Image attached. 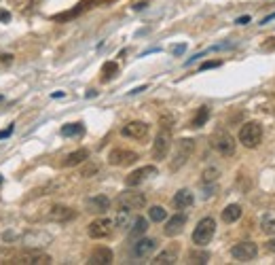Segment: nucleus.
<instances>
[{
    "label": "nucleus",
    "mask_w": 275,
    "mask_h": 265,
    "mask_svg": "<svg viewBox=\"0 0 275 265\" xmlns=\"http://www.w3.org/2000/svg\"><path fill=\"white\" fill-rule=\"evenodd\" d=\"M193 204H195V197H193V193H190L189 189H180L174 195V206H176L178 210H187Z\"/></svg>",
    "instance_id": "nucleus-19"
},
{
    "label": "nucleus",
    "mask_w": 275,
    "mask_h": 265,
    "mask_svg": "<svg viewBox=\"0 0 275 265\" xmlns=\"http://www.w3.org/2000/svg\"><path fill=\"white\" fill-rule=\"evenodd\" d=\"M114 261V255L108 246H98L93 248V253L89 255V263L91 265H110Z\"/></svg>",
    "instance_id": "nucleus-16"
},
{
    "label": "nucleus",
    "mask_w": 275,
    "mask_h": 265,
    "mask_svg": "<svg viewBox=\"0 0 275 265\" xmlns=\"http://www.w3.org/2000/svg\"><path fill=\"white\" fill-rule=\"evenodd\" d=\"M248 22H250V15H241V17L235 19V24H237V25H246Z\"/></svg>",
    "instance_id": "nucleus-34"
},
{
    "label": "nucleus",
    "mask_w": 275,
    "mask_h": 265,
    "mask_svg": "<svg viewBox=\"0 0 275 265\" xmlns=\"http://www.w3.org/2000/svg\"><path fill=\"white\" fill-rule=\"evenodd\" d=\"M63 96H66L63 92H55V94H53V98H63Z\"/></svg>",
    "instance_id": "nucleus-40"
},
{
    "label": "nucleus",
    "mask_w": 275,
    "mask_h": 265,
    "mask_svg": "<svg viewBox=\"0 0 275 265\" xmlns=\"http://www.w3.org/2000/svg\"><path fill=\"white\" fill-rule=\"evenodd\" d=\"M220 66V60H212V62H203L201 64V70H210V68H218Z\"/></svg>",
    "instance_id": "nucleus-32"
},
{
    "label": "nucleus",
    "mask_w": 275,
    "mask_h": 265,
    "mask_svg": "<svg viewBox=\"0 0 275 265\" xmlns=\"http://www.w3.org/2000/svg\"><path fill=\"white\" fill-rule=\"evenodd\" d=\"M148 132L150 127L148 123H144V121H131V123H127L121 134L125 136V138H133V140H146L148 138Z\"/></svg>",
    "instance_id": "nucleus-11"
},
{
    "label": "nucleus",
    "mask_w": 275,
    "mask_h": 265,
    "mask_svg": "<svg viewBox=\"0 0 275 265\" xmlns=\"http://www.w3.org/2000/svg\"><path fill=\"white\" fill-rule=\"evenodd\" d=\"M146 229H148V218L138 217L136 223H133V227H131V231H129V236L131 238H140V236L146 234Z\"/></svg>",
    "instance_id": "nucleus-22"
},
{
    "label": "nucleus",
    "mask_w": 275,
    "mask_h": 265,
    "mask_svg": "<svg viewBox=\"0 0 275 265\" xmlns=\"http://www.w3.org/2000/svg\"><path fill=\"white\" fill-rule=\"evenodd\" d=\"M85 159H89V151H87V148H79V151H72L70 155H66L63 166H66V168H74V166L83 164Z\"/></svg>",
    "instance_id": "nucleus-20"
},
{
    "label": "nucleus",
    "mask_w": 275,
    "mask_h": 265,
    "mask_svg": "<svg viewBox=\"0 0 275 265\" xmlns=\"http://www.w3.org/2000/svg\"><path fill=\"white\" fill-rule=\"evenodd\" d=\"M187 261L189 263H197V265H203L210 261V253L208 250H190L187 255Z\"/></svg>",
    "instance_id": "nucleus-24"
},
{
    "label": "nucleus",
    "mask_w": 275,
    "mask_h": 265,
    "mask_svg": "<svg viewBox=\"0 0 275 265\" xmlns=\"http://www.w3.org/2000/svg\"><path fill=\"white\" fill-rule=\"evenodd\" d=\"M117 206L119 208H125V210H142L146 206V195L140 191H125L121 193L119 199H117Z\"/></svg>",
    "instance_id": "nucleus-7"
},
{
    "label": "nucleus",
    "mask_w": 275,
    "mask_h": 265,
    "mask_svg": "<svg viewBox=\"0 0 275 265\" xmlns=\"http://www.w3.org/2000/svg\"><path fill=\"white\" fill-rule=\"evenodd\" d=\"M273 19H275V13H271V15H269V17H265V19H263V22H260V24H263V25H265V24H269V22H273Z\"/></svg>",
    "instance_id": "nucleus-38"
},
{
    "label": "nucleus",
    "mask_w": 275,
    "mask_h": 265,
    "mask_svg": "<svg viewBox=\"0 0 275 265\" xmlns=\"http://www.w3.org/2000/svg\"><path fill=\"white\" fill-rule=\"evenodd\" d=\"M74 217H76V212L72 208H68V206H62V204H57V206H53V208L49 210V218L51 221H55V223L72 221Z\"/></svg>",
    "instance_id": "nucleus-17"
},
{
    "label": "nucleus",
    "mask_w": 275,
    "mask_h": 265,
    "mask_svg": "<svg viewBox=\"0 0 275 265\" xmlns=\"http://www.w3.org/2000/svg\"><path fill=\"white\" fill-rule=\"evenodd\" d=\"M150 176H157V168H155V166L138 168V170H133L129 176L125 178V185H127V187H138V185H142L144 180L150 178Z\"/></svg>",
    "instance_id": "nucleus-13"
},
{
    "label": "nucleus",
    "mask_w": 275,
    "mask_h": 265,
    "mask_svg": "<svg viewBox=\"0 0 275 265\" xmlns=\"http://www.w3.org/2000/svg\"><path fill=\"white\" fill-rule=\"evenodd\" d=\"M216 234V223L212 217H206L201 218L199 223H197V227L193 231V244H197V246H206V244L212 242V238Z\"/></svg>",
    "instance_id": "nucleus-3"
},
{
    "label": "nucleus",
    "mask_w": 275,
    "mask_h": 265,
    "mask_svg": "<svg viewBox=\"0 0 275 265\" xmlns=\"http://www.w3.org/2000/svg\"><path fill=\"white\" fill-rule=\"evenodd\" d=\"M152 263L155 265H174V263H178V246L176 244H171L169 248L161 250V253L152 259Z\"/></svg>",
    "instance_id": "nucleus-18"
},
{
    "label": "nucleus",
    "mask_w": 275,
    "mask_h": 265,
    "mask_svg": "<svg viewBox=\"0 0 275 265\" xmlns=\"http://www.w3.org/2000/svg\"><path fill=\"white\" fill-rule=\"evenodd\" d=\"M169 148H171V130L169 127H161L155 142H152V157L159 159V161L165 159L169 153Z\"/></svg>",
    "instance_id": "nucleus-6"
},
{
    "label": "nucleus",
    "mask_w": 275,
    "mask_h": 265,
    "mask_svg": "<svg viewBox=\"0 0 275 265\" xmlns=\"http://www.w3.org/2000/svg\"><path fill=\"white\" fill-rule=\"evenodd\" d=\"M216 178H218V170H216V168H208V170L203 172V176H201V183L210 185V183H214Z\"/></svg>",
    "instance_id": "nucleus-31"
},
{
    "label": "nucleus",
    "mask_w": 275,
    "mask_h": 265,
    "mask_svg": "<svg viewBox=\"0 0 275 265\" xmlns=\"http://www.w3.org/2000/svg\"><path fill=\"white\" fill-rule=\"evenodd\" d=\"M239 142L246 148H256L263 142V127L256 121H248L239 130Z\"/></svg>",
    "instance_id": "nucleus-2"
},
{
    "label": "nucleus",
    "mask_w": 275,
    "mask_h": 265,
    "mask_svg": "<svg viewBox=\"0 0 275 265\" xmlns=\"http://www.w3.org/2000/svg\"><path fill=\"white\" fill-rule=\"evenodd\" d=\"M112 227H114V221L102 217V218H95L93 223H89L87 234H89V238H93V240H104V238L112 234Z\"/></svg>",
    "instance_id": "nucleus-8"
},
{
    "label": "nucleus",
    "mask_w": 275,
    "mask_h": 265,
    "mask_svg": "<svg viewBox=\"0 0 275 265\" xmlns=\"http://www.w3.org/2000/svg\"><path fill=\"white\" fill-rule=\"evenodd\" d=\"M208 119H210V108H208V106H201L199 111H197V115L193 117V121H190V127H201V125H206Z\"/></svg>",
    "instance_id": "nucleus-25"
},
{
    "label": "nucleus",
    "mask_w": 275,
    "mask_h": 265,
    "mask_svg": "<svg viewBox=\"0 0 275 265\" xmlns=\"http://www.w3.org/2000/svg\"><path fill=\"white\" fill-rule=\"evenodd\" d=\"M138 161V153L133 151H127V148H112L110 153H108V164L110 166H133Z\"/></svg>",
    "instance_id": "nucleus-10"
},
{
    "label": "nucleus",
    "mask_w": 275,
    "mask_h": 265,
    "mask_svg": "<svg viewBox=\"0 0 275 265\" xmlns=\"http://www.w3.org/2000/svg\"><path fill=\"white\" fill-rule=\"evenodd\" d=\"M148 218L150 221H155V223H161L168 218V210L163 208V206H150L148 208Z\"/></svg>",
    "instance_id": "nucleus-26"
},
{
    "label": "nucleus",
    "mask_w": 275,
    "mask_h": 265,
    "mask_svg": "<svg viewBox=\"0 0 275 265\" xmlns=\"http://www.w3.org/2000/svg\"><path fill=\"white\" fill-rule=\"evenodd\" d=\"M6 263H19V265H49L51 257L41 253V250H23L17 255H9Z\"/></svg>",
    "instance_id": "nucleus-4"
},
{
    "label": "nucleus",
    "mask_w": 275,
    "mask_h": 265,
    "mask_svg": "<svg viewBox=\"0 0 275 265\" xmlns=\"http://www.w3.org/2000/svg\"><path fill=\"white\" fill-rule=\"evenodd\" d=\"M11 19V13H6V11H0V22H9Z\"/></svg>",
    "instance_id": "nucleus-37"
},
{
    "label": "nucleus",
    "mask_w": 275,
    "mask_h": 265,
    "mask_svg": "<svg viewBox=\"0 0 275 265\" xmlns=\"http://www.w3.org/2000/svg\"><path fill=\"white\" fill-rule=\"evenodd\" d=\"M129 215H131V210L119 208L117 218H114V225H117L119 229H127V227H129Z\"/></svg>",
    "instance_id": "nucleus-28"
},
{
    "label": "nucleus",
    "mask_w": 275,
    "mask_h": 265,
    "mask_svg": "<svg viewBox=\"0 0 275 265\" xmlns=\"http://www.w3.org/2000/svg\"><path fill=\"white\" fill-rule=\"evenodd\" d=\"M241 218V206L239 204H229L225 210H222V221L225 223H235Z\"/></svg>",
    "instance_id": "nucleus-21"
},
{
    "label": "nucleus",
    "mask_w": 275,
    "mask_h": 265,
    "mask_svg": "<svg viewBox=\"0 0 275 265\" xmlns=\"http://www.w3.org/2000/svg\"><path fill=\"white\" fill-rule=\"evenodd\" d=\"M98 172H100V164H98V161H89V159L83 161V168H81V176L83 178H91Z\"/></svg>",
    "instance_id": "nucleus-23"
},
{
    "label": "nucleus",
    "mask_w": 275,
    "mask_h": 265,
    "mask_svg": "<svg viewBox=\"0 0 275 265\" xmlns=\"http://www.w3.org/2000/svg\"><path fill=\"white\" fill-rule=\"evenodd\" d=\"M11 134H13V125H9L6 130H0V138H9Z\"/></svg>",
    "instance_id": "nucleus-35"
},
{
    "label": "nucleus",
    "mask_w": 275,
    "mask_h": 265,
    "mask_svg": "<svg viewBox=\"0 0 275 265\" xmlns=\"http://www.w3.org/2000/svg\"><path fill=\"white\" fill-rule=\"evenodd\" d=\"M260 229L267 236H275V215H265L260 221Z\"/></svg>",
    "instance_id": "nucleus-29"
},
{
    "label": "nucleus",
    "mask_w": 275,
    "mask_h": 265,
    "mask_svg": "<svg viewBox=\"0 0 275 265\" xmlns=\"http://www.w3.org/2000/svg\"><path fill=\"white\" fill-rule=\"evenodd\" d=\"M83 132H85L83 123H66L62 127V136H66V138H70V136H81Z\"/></svg>",
    "instance_id": "nucleus-30"
},
{
    "label": "nucleus",
    "mask_w": 275,
    "mask_h": 265,
    "mask_svg": "<svg viewBox=\"0 0 275 265\" xmlns=\"http://www.w3.org/2000/svg\"><path fill=\"white\" fill-rule=\"evenodd\" d=\"M210 145L216 153H220L222 157H233L235 155V138L225 130H216L210 136Z\"/></svg>",
    "instance_id": "nucleus-1"
},
{
    "label": "nucleus",
    "mask_w": 275,
    "mask_h": 265,
    "mask_svg": "<svg viewBox=\"0 0 275 265\" xmlns=\"http://www.w3.org/2000/svg\"><path fill=\"white\" fill-rule=\"evenodd\" d=\"M184 225H187V215H182V212H178V215H174L171 218H168V223H165V236H169V238H174L178 234H182V229H184Z\"/></svg>",
    "instance_id": "nucleus-14"
},
{
    "label": "nucleus",
    "mask_w": 275,
    "mask_h": 265,
    "mask_svg": "<svg viewBox=\"0 0 275 265\" xmlns=\"http://www.w3.org/2000/svg\"><path fill=\"white\" fill-rule=\"evenodd\" d=\"M144 89H146V85H142V87H136V89H131V92H129V94L133 96V94H140V92H144Z\"/></svg>",
    "instance_id": "nucleus-39"
},
{
    "label": "nucleus",
    "mask_w": 275,
    "mask_h": 265,
    "mask_svg": "<svg viewBox=\"0 0 275 265\" xmlns=\"http://www.w3.org/2000/svg\"><path fill=\"white\" fill-rule=\"evenodd\" d=\"M265 248L269 250V253H275V238H273V240H269V242L265 244Z\"/></svg>",
    "instance_id": "nucleus-36"
},
{
    "label": "nucleus",
    "mask_w": 275,
    "mask_h": 265,
    "mask_svg": "<svg viewBox=\"0 0 275 265\" xmlns=\"http://www.w3.org/2000/svg\"><path fill=\"white\" fill-rule=\"evenodd\" d=\"M117 74H119L117 62H106L104 66H102V79H104V81H110V79H114Z\"/></svg>",
    "instance_id": "nucleus-27"
},
{
    "label": "nucleus",
    "mask_w": 275,
    "mask_h": 265,
    "mask_svg": "<svg viewBox=\"0 0 275 265\" xmlns=\"http://www.w3.org/2000/svg\"><path fill=\"white\" fill-rule=\"evenodd\" d=\"M193 151H195V140H190V138H182V140H178V145H176V153H174V159H171L169 168H171V170H178V168H182V166L190 159V155H193Z\"/></svg>",
    "instance_id": "nucleus-5"
},
{
    "label": "nucleus",
    "mask_w": 275,
    "mask_h": 265,
    "mask_svg": "<svg viewBox=\"0 0 275 265\" xmlns=\"http://www.w3.org/2000/svg\"><path fill=\"white\" fill-rule=\"evenodd\" d=\"M155 250H157L155 238H142V240H138L136 244H133L131 255H133V259H146V257H150Z\"/></svg>",
    "instance_id": "nucleus-12"
},
{
    "label": "nucleus",
    "mask_w": 275,
    "mask_h": 265,
    "mask_svg": "<svg viewBox=\"0 0 275 265\" xmlns=\"http://www.w3.org/2000/svg\"><path fill=\"white\" fill-rule=\"evenodd\" d=\"M256 255H258V246L254 242H239L231 248V257L235 261H241V263L256 259Z\"/></svg>",
    "instance_id": "nucleus-9"
},
{
    "label": "nucleus",
    "mask_w": 275,
    "mask_h": 265,
    "mask_svg": "<svg viewBox=\"0 0 275 265\" xmlns=\"http://www.w3.org/2000/svg\"><path fill=\"white\" fill-rule=\"evenodd\" d=\"M85 208H87V212H91V215H104V212L110 208V199L106 195H93L85 202Z\"/></svg>",
    "instance_id": "nucleus-15"
},
{
    "label": "nucleus",
    "mask_w": 275,
    "mask_h": 265,
    "mask_svg": "<svg viewBox=\"0 0 275 265\" xmlns=\"http://www.w3.org/2000/svg\"><path fill=\"white\" fill-rule=\"evenodd\" d=\"M184 49H187V45H176V47L171 49V53H174V55H182Z\"/></svg>",
    "instance_id": "nucleus-33"
}]
</instances>
